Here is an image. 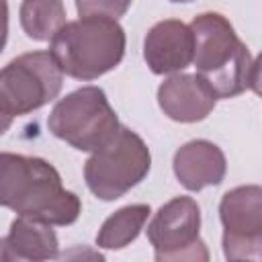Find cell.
Segmentation results:
<instances>
[{"instance_id":"16","label":"cell","mask_w":262,"mask_h":262,"mask_svg":"<svg viewBox=\"0 0 262 262\" xmlns=\"http://www.w3.org/2000/svg\"><path fill=\"white\" fill-rule=\"evenodd\" d=\"M8 41V0H0V53Z\"/></svg>"},{"instance_id":"8","label":"cell","mask_w":262,"mask_h":262,"mask_svg":"<svg viewBox=\"0 0 262 262\" xmlns=\"http://www.w3.org/2000/svg\"><path fill=\"white\" fill-rule=\"evenodd\" d=\"M223 256L227 260H260L262 254V188L244 184L227 190L219 203Z\"/></svg>"},{"instance_id":"4","label":"cell","mask_w":262,"mask_h":262,"mask_svg":"<svg viewBox=\"0 0 262 262\" xmlns=\"http://www.w3.org/2000/svg\"><path fill=\"white\" fill-rule=\"evenodd\" d=\"M63 74L49 51H29L0 70V135L14 117L29 115L61 92Z\"/></svg>"},{"instance_id":"11","label":"cell","mask_w":262,"mask_h":262,"mask_svg":"<svg viewBox=\"0 0 262 262\" xmlns=\"http://www.w3.org/2000/svg\"><path fill=\"white\" fill-rule=\"evenodd\" d=\"M172 168L178 182L186 190L199 192L205 186H217L223 182L227 172V162L221 147L215 145L213 141L192 139L176 149Z\"/></svg>"},{"instance_id":"6","label":"cell","mask_w":262,"mask_h":262,"mask_svg":"<svg viewBox=\"0 0 262 262\" xmlns=\"http://www.w3.org/2000/svg\"><path fill=\"white\" fill-rule=\"evenodd\" d=\"M119 117L100 86H82L55 102L47 129L74 149L94 151L119 129Z\"/></svg>"},{"instance_id":"15","label":"cell","mask_w":262,"mask_h":262,"mask_svg":"<svg viewBox=\"0 0 262 262\" xmlns=\"http://www.w3.org/2000/svg\"><path fill=\"white\" fill-rule=\"evenodd\" d=\"M133 0H76V10L80 16H90V14H100L108 18H119L123 16Z\"/></svg>"},{"instance_id":"12","label":"cell","mask_w":262,"mask_h":262,"mask_svg":"<svg viewBox=\"0 0 262 262\" xmlns=\"http://www.w3.org/2000/svg\"><path fill=\"white\" fill-rule=\"evenodd\" d=\"M59 258V242L49 223L18 215L0 239V262H41Z\"/></svg>"},{"instance_id":"10","label":"cell","mask_w":262,"mask_h":262,"mask_svg":"<svg viewBox=\"0 0 262 262\" xmlns=\"http://www.w3.org/2000/svg\"><path fill=\"white\" fill-rule=\"evenodd\" d=\"M217 96L199 74H174L158 88V104L176 123H196L211 115Z\"/></svg>"},{"instance_id":"13","label":"cell","mask_w":262,"mask_h":262,"mask_svg":"<svg viewBox=\"0 0 262 262\" xmlns=\"http://www.w3.org/2000/svg\"><path fill=\"white\" fill-rule=\"evenodd\" d=\"M149 213H151L149 205L143 203L117 209L113 215H108L102 221L96 233V246L102 250H121L129 246L141 233Z\"/></svg>"},{"instance_id":"7","label":"cell","mask_w":262,"mask_h":262,"mask_svg":"<svg viewBox=\"0 0 262 262\" xmlns=\"http://www.w3.org/2000/svg\"><path fill=\"white\" fill-rule=\"evenodd\" d=\"M201 207L192 196H174L164 203L147 225V239L158 262L209 260L207 244L199 235Z\"/></svg>"},{"instance_id":"3","label":"cell","mask_w":262,"mask_h":262,"mask_svg":"<svg viewBox=\"0 0 262 262\" xmlns=\"http://www.w3.org/2000/svg\"><path fill=\"white\" fill-rule=\"evenodd\" d=\"M125 29L117 18L100 14L70 20L49 39V53L61 74L82 82L115 70L125 57Z\"/></svg>"},{"instance_id":"2","label":"cell","mask_w":262,"mask_h":262,"mask_svg":"<svg viewBox=\"0 0 262 262\" xmlns=\"http://www.w3.org/2000/svg\"><path fill=\"white\" fill-rule=\"evenodd\" d=\"M188 27L192 33V63L217 98H233L246 90L258 92V59L252 57L223 14L201 12Z\"/></svg>"},{"instance_id":"1","label":"cell","mask_w":262,"mask_h":262,"mask_svg":"<svg viewBox=\"0 0 262 262\" xmlns=\"http://www.w3.org/2000/svg\"><path fill=\"white\" fill-rule=\"evenodd\" d=\"M0 207L49 225H72L82 213V201L66 190L59 172L47 160L0 151Z\"/></svg>"},{"instance_id":"17","label":"cell","mask_w":262,"mask_h":262,"mask_svg":"<svg viewBox=\"0 0 262 262\" xmlns=\"http://www.w3.org/2000/svg\"><path fill=\"white\" fill-rule=\"evenodd\" d=\"M170 2H192V0H170Z\"/></svg>"},{"instance_id":"5","label":"cell","mask_w":262,"mask_h":262,"mask_svg":"<svg viewBox=\"0 0 262 262\" xmlns=\"http://www.w3.org/2000/svg\"><path fill=\"white\" fill-rule=\"evenodd\" d=\"M151 168V154L145 141L125 125L84 164L88 190L100 201H117L137 186Z\"/></svg>"},{"instance_id":"9","label":"cell","mask_w":262,"mask_h":262,"mask_svg":"<svg viewBox=\"0 0 262 262\" xmlns=\"http://www.w3.org/2000/svg\"><path fill=\"white\" fill-rule=\"evenodd\" d=\"M143 59L151 74H176L192 63V33L178 18L156 23L143 39Z\"/></svg>"},{"instance_id":"14","label":"cell","mask_w":262,"mask_h":262,"mask_svg":"<svg viewBox=\"0 0 262 262\" xmlns=\"http://www.w3.org/2000/svg\"><path fill=\"white\" fill-rule=\"evenodd\" d=\"M20 27L33 41H49L66 25L63 0H23Z\"/></svg>"}]
</instances>
